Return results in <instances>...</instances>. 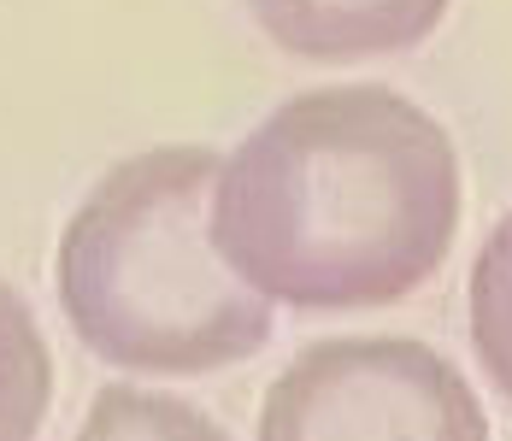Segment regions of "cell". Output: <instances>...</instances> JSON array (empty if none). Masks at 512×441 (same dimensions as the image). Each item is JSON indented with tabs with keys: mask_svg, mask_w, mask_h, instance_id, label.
Returning a JSON list of instances; mask_svg holds the SVG:
<instances>
[{
	"mask_svg": "<svg viewBox=\"0 0 512 441\" xmlns=\"http://www.w3.org/2000/svg\"><path fill=\"white\" fill-rule=\"evenodd\" d=\"M460 153L383 83L283 100L218 165L212 242L265 300L359 312L430 283L460 236Z\"/></svg>",
	"mask_w": 512,
	"mask_h": 441,
	"instance_id": "1",
	"label": "cell"
},
{
	"mask_svg": "<svg viewBox=\"0 0 512 441\" xmlns=\"http://www.w3.org/2000/svg\"><path fill=\"white\" fill-rule=\"evenodd\" d=\"M218 153H130L83 195L53 247V294L77 342L136 377H201L271 342V300L212 242Z\"/></svg>",
	"mask_w": 512,
	"mask_h": 441,
	"instance_id": "2",
	"label": "cell"
},
{
	"mask_svg": "<svg viewBox=\"0 0 512 441\" xmlns=\"http://www.w3.org/2000/svg\"><path fill=\"white\" fill-rule=\"evenodd\" d=\"M259 441H489V412L430 342L330 336L271 377Z\"/></svg>",
	"mask_w": 512,
	"mask_h": 441,
	"instance_id": "3",
	"label": "cell"
},
{
	"mask_svg": "<svg viewBox=\"0 0 512 441\" xmlns=\"http://www.w3.org/2000/svg\"><path fill=\"white\" fill-rule=\"evenodd\" d=\"M248 18L283 53L342 65L418 48L448 18V0H248Z\"/></svg>",
	"mask_w": 512,
	"mask_h": 441,
	"instance_id": "4",
	"label": "cell"
},
{
	"mask_svg": "<svg viewBox=\"0 0 512 441\" xmlns=\"http://www.w3.org/2000/svg\"><path fill=\"white\" fill-rule=\"evenodd\" d=\"M53 400V353L24 306V294L0 277V441H36Z\"/></svg>",
	"mask_w": 512,
	"mask_h": 441,
	"instance_id": "5",
	"label": "cell"
},
{
	"mask_svg": "<svg viewBox=\"0 0 512 441\" xmlns=\"http://www.w3.org/2000/svg\"><path fill=\"white\" fill-rule=\"evenodd\" d=\"M77 441H230L201 406L136 383H106L83 418Z\"/></svg>",
	"mask_w": 512,
	"mask_h": 441,
	"instance_id": "6",
	"label": "cell"
},
{
	"mask_svg": "<svg viewBox=\"0 0 512 441\" xmlns=\"http://www.w3.org/2000/svg\"><path fill=\"white\" fill-rule=\"evenodd\" d=\"M471 347L512 400V212L489 230L471 265Z\"/></svg>",
	"mask_w": 512,
	"mask_h": 441,
	"instance_id": "7",
	"label": "cell"
}]
</instances>
